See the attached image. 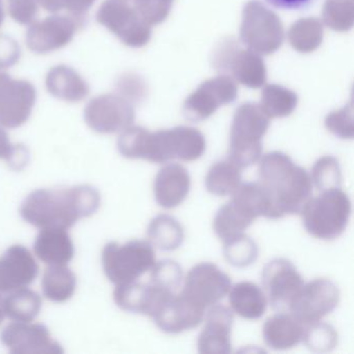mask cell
Instances as JSON below:
<instances>
[{
	"label": "cell",
	"instance_id": "1",
	"mask_svg": "<svg viewBox=\"0 0 354 354\" xmlns=\"http://www.w3.org/2000/svg\"><path fill=\"white\" fill-rule=\"evenodd\" d=\"M259 179L270 198V219L299 214L312 196L313 183L306 169L295 165L285 153H268L261 157Z\"/></svg>",
	"mask_w": 354,
	"mask_h": 354
},
{
	"label": "cell",
	"instance_id": "2",
	"mask_svg": "<svg viewBox=\"0 0 354 354\" xmlns=\"http://www.w3.org/2000/svg\"><path fill=\"white\" fill-rule=\"evenodd\" d=\"M86 190L88 188L84 187L69 192H36L28 198L22 213L30 223L39 227L64 229L98 208L99 196L76 204V201L80 200Z\"/></svg>",
	"mask_w": 354,
	"mask_h": 354
},
{
	"label": "cell",
	"instance_id": "3",
	"mask_svg": "<svg viewBox=\"0 0 354 354\" xmlns=\"http://www.w3.org/2000/svg\"><path fill=\"white\" fill-rule=\"evenodd\" d=\"M306 232L317 239L331 241L345 232L351 215L349 196L341 188L310 198L299 212Z\"/></svg>",
	"mask_w": 354,
	"mask_h": 354
},
{
	"label": "cell",
	"instance_id": "4",
	"mask_svg": "<svg viewBox=\"0 0 354 354\" xmlns=\"http://www.w3.org/2000/svg\"><path fill=\"white\" fill-rule=\"evenodd\" d=\"M270 119L260 105L245 103L236 111L230 132L227 160L243 169L252 167L262 156V138L266 134Z\"/></svg>",
	"mask_w": 354,
	"mask_h": 354
},
{
	"label": "cell",
	"instance_id": "5",
	"mask_svg": "<svg viewBox=\"0 0 354 354\" xmlns=\"http://www.w3.org/2000/svg\"><path fill=\"white\" fill-rule=\"evenodd\" d=\"M240 38L250 50L270 55L283 44L285 30L277 15L258 0H250L242 13Z\"/></svg>",
	"mask_w": 354,
	"mask_h": 354
},
{
	"label": "cell",
	"instance_id": "6",
	"mask_svg": "<svg viewBox=\"0 0 354 354\" xmlns=\"http://www.w3.org/2000/svg\"><path fill=\"white\" fill-rule=\"evenodd\" d=\"M107 277L117 285L131 283L151 270L156 263L155 250L149 241L133 240L124 245L111 243L103 252Z\"/></svg>",
	"mask_w": 354,
	"mask_h": 354
},
{
	"label": "cell",
	"instance_id": "7",
	"mask_svg": "<svg viewBox=\"0 0 354 354\" xmlns=\"http://www.w3.org/2000/svg\"><path fill=\"white\" fill-rule=\"evenodd\" d=\"M206 151V140L196 128L179 127L151 132L147 160L167 163L174 159L186 162L198 160Z\"/></svg>",
	"mask_w": 354,
	"mask_h": 354
},
{
	"label": "cell",
	"instance_id": "8",
	"mask_svg": "<svg viewBox=\"0 0 354 354\" xmlns=\"http://www.w3.org/2000/svg\"><path fill=\"white\" fill-rule=\"evenodd\" d=\"M97 21L115 34L124 44L140 48L151 39V26L125 0H105L99 8Z\"/></svg>",
	"mask_w": 354,
	"mask_h": 354
},
{
	"label": "cell",
	"instance_id": "9",
	"mask_svg": "<svg viewBox=\"0 0 354 354\" xmlns=\"http://www.w3.org/2000/svg\"><path fill=\"white\" fill-rule=\"evenodd\" d=\"M213 65L219 71L227 72L239 84L259 88L266 82V67L260 55L241 49L233 40L223 41L213 55Z\"/></svg>",
	"mask_w": 354,
	"mask_h": 354
},
{
	"label": "cell",
	"instance_id": "10",
	"mask_svg": "<svg viewBox=\"0 0 354 354\" xmlns=\"http://www.w3.org/2000/svg\"><path fill=\"white\" fill-rule=\"evenodd\" d=\"M339 302V290L330 279H316L302 286L290 304V314L306 325L330 314Z\"/></svg>",
	"mask_w": 354,
	"mask_h": 354
},
{
	"label": "cell",
	"instance_id": "11",
	"mask_svg": "<svg viewBox=\"0 0 354 354\" xmlns=\"http://www.w3.org/2000/svg\"><path fill=\"white\" fill-rule=\"evenodd\" d=\"M231 286L229 275L218 266L200 263L188 271L181 293L194 306L206 310L218 304L229 293Z\"/></svg>",
	"mask_w": 354,
	"mask_h": 354
},
{
	"label": "cell",
	"instance_id": "12",
	"mask_svg": "<svg viewBox=\"0 0 354 354\" xmlns=\"http://www.w3.org/2000/svg\"><path fill=\"white\" fill-rule=\"evenodd\" d=\"M238 88L229 75L217 76L203 82L183 105L186 119L202 122L210 118L217 109L230 104L237 98Z\"/></svg>",
	"mask_w": 354,
	"mask_h": 354
},
{
	"label": "cell",
	"instance_id": "13",
	"mask_svg": "<svg viewBox=\"0 0 354 354\" xmlns=\"http://www.w3.org/2000/svg\"><path fill=\"white\" fill-rule=\"evenodd\" d=\"M133 103L122 95L106 94L92 99L84 109V120L95 131L115 133L133 123Z\"/></svg>",
	"mask_w": 354,
	"mask_h": 354
},
{
	"label": "cell",
	"instance_id": "14",
	"mask_svg": "<svg viewBox=\"0 0 354 354\" xmlns=\"http://www.w3.org/2000/svg\"><path fill=\"white\" fill-rule=\"evenodd\" d=\"M262 285L273 310H289L290 304L304 285L296 267L287 259L270 261L262 271Z\"/></svg>",
	"mask_w": 354,
	"mask_h": 354
},
{
	"label": "cell",
	"instance_id": "15",
	"mask_svg": "<svg viewBox=\"0 0 354 354\" xmlns=\"http://www.w3.org/2000/svg\"><path fill=\"white\" fill-rule=\"evenodd\" d=\"M37 92L30 82L13 80L0 72V125L16 128L24 125L32 115Z\"/></svg>",
	"mask_w": 354,
	"mask_h": 354
},
{
	"label": "cell",
	"instance_id": "16",
	"mask_svg": "<svg viewBox=\"0 0 354 354\" xmlns=\"http://www.w3.org/2000/svg\"><path fill=\"white\" fill-rule=\"evenodd\" d=\"M80 26L71 16L55 15L32 22L26 32V45L37 55H46L67 46Z\"/></svg>",
	"mask_w": 354,
	"mask_h": 354
},
{
	"label": "cell",
	"instance_id": "17",
	"mask_svg": "<svg viewBox=\"0 0 354 354\" xmlns=\"http://www.w3.org/2000/svg\"><path fill=\"white\" fill-rule=\"evenodd\" d=\"M205 312L182 293H175L159 304L151 318L163 333L177 335L198 326L204 320Z\"/></svg>",
	"mask_w": 354,
	"mask_h": 354
},
{
	"label": "cell",
	"instance_id": "18",
	"mask_svg": "<svg viewBox=\"0 0 354 354\" xmlns=\"http://www.w3.org/2000/svg\"><path fill=\"white\" fill-rule=\"evenodd\" d=\"M204 328L198 339V350L202 354H227L232 351L231 333L234 314L221 304L209 308Z\"/></svg>",
	"mask_w": 354,
	"mask_h": 354
},
{
	"label": "cell",
	"instance_id": "19",
	"mask_svg": "<svg viewBox=\"0 0 354 354\" xmlns=\"http://www.w3.org/2000/svg\"><path fill=\"white\" fill-rule=\"evenodd\" d=\"M190 187L192 178L187 169L179 163H169L155 178V198L162 208L174 209L186 200Z\"/></svg>",
	"mask_w": 354,
	"mask_h": 354
},
{
	"label": "cell",
	"instance_id": "20",
	"mask_svg": "<svg viewBox=\"0 0 354 354\" xmlns=\"http://www.w3.org/2000/svg\"><path fill=\"white\" fill-rule=\"evenodd\" d=\"M173 292L157 287L153 283H131L118 285L115 299L118 306L128 312L152 316L157 306Z\"/></svg>",
	"mask_w": 354,
	"mask_h": 354
},
{
	"label": "cell",
	"instance_id": "21",
	"mask_svg": "<svg viewBox=\"0 0 354 354\" xmlns=\"http://www.w3.org/2000/svg\"><path fill=\"white\" fill-rule=\"evenodd\" d=\"M304 325L292 314L279 312L267 319L263 326V337L271 349L287 350L302 341Z\"/></svg>",
	"mask_w": 354,
	"mask_h": 354
},
{
	"label": "cell",
	"instance_id": "22",
	"mask_svg": "<svg viewBox=\"0 0 354 354\" xmlns=\"http://www.w3.org/2000/svg\"><path fill=\"white\" fill-rule=\"evenodd\" d=\"M37 266L28 250L14 248L0 261V290H9L28 285L36 277Z\"/></svg>",
	"mask_w": 354,
	"mask_h": 354
},
{
	"label": "cell",
	"instance_id": "23",
	"mask_svg": "<svg viewBox=\"0 0 354 354\" xmlns=\"http://www.w3.org/2000/svg\"><path fill=\"white\" fill-rule=\"evenodd\" d=\"M46 88L53 97L67 102H80L90 94L88 82L75 70L65 65L49 70Z\"/></svg>",
	"mask_w": 354,
	"mask_h": 354
},
{
	"label": "cell",
	"instance_id": "24",
	"mask_svg": "<svg viewBox=\"0 0 354 354\" xmlns=\"http://www.w3.org/2000/svg\"><path fill=\"white\" fill-rule=\"evenodd\" d=\"M227 294L231 310L241 318L257 320L266 312L268 304L266 294L252 281H240L231 286Z\"/></svg>",
	"mask_w": 354,
	"mask_h": 354
},
{
	"label": "cell",
	"instance_id": "25",
	"mask_svg": "<svg viewBox=\"0 0 354 354\" xmlns=\"http://www.w3.org/2000/svg\"><path fill=\"white\" fill-rule=\"evenodd\" d=\"M147 236L153 248L163 252H174L183 244L185 234L181 223L169 215L155 217L148 227Z\"/></svg>",
	"mask_w": 354,
	"mask_h": 354
},
{
	"label": "cell",
	"instance_id": "26",
	"mask_svg": "<svg viewBox=\"0 0 354 354\" xmlns=\"http://www.w3.org/2000/svg\"><path fill=\"white\" fill-rule=\"evenodd\" d=\"M254 221L252 216L231 200L217 211L213 221V229L217 237L223 242L243 234Z\"/></svg>",
	"mask_w": 354,
	"mask_h": 354
},
{
	"label": "cell",
	"instance_id": "27",
	"mask_svg": "<svg viewBox=\"0 0 354 354\" xmlns=\"http://www.w3.org/2000/svg\"><path fill=\"white\" fill-rule=\"evenodd\" d=\"M37 252L49 264H65L71 259L72 244L64 229L48 227L41 234L37 242Z\"/></svg>",
	"mask_w": 354,
	"mask_h": 354
},
{
	"label": "cell",
	"instance_id": "28",
	"mask_svg": "<svg viewBox=\"0 0 354 354\" xmlns=\"http://www.w3.org/2000/svg\"><path fill=\"white\" fill-rule=\"evenodd\" d=\"M241 171L230 160L218 161L207 173L205 185L213 196H232L241 184Z\"/></svg>",
	"mask_w": 354,
	"mask_h": 354
},
{
	"label": "cell",
	"instance_id": "29",
	"mask_svg": "<svg viewBox=\"0 0 354 354\" xmlns=\"http://www.w3.org/2000/svg\"><path fill=\"white\" fill-rule=\"evenodd\" d=\"M297 101V96L292 91L269 84L263 90L260 107L269 119L286 118L293 113Z\"/></svg>",
	"mask_w": 354,
	"mask_h": 354
},
{
	"label": "cell",
	"instance_id": "30",
	"mask_svg": "<svg viewBox=\"0 0 354 354\" xmlns=\"http://www.w3.org/2000/svg\"><path fill=\"white\" fill-rule=\"evenodd\" d=\"M288 39L291 46L298 53H312L322 43V24L316 18L298 20L290 28Z\"/></svg>",
	"mask_w": 354,
	"mask_h": 354
},
{
	"label": "cell",
	"instance_id": "31",
	"mask_svg": "<svg viewBox=\"0 0 354 354\" xmlns=\"http://www.w3.org/2000/svg\"><path fill=\"white\" fill-rule=\"evenodd\" d=\"M223 254L225 260L235 267H248L254 264L259 257L256 242L241 234L223 241Z\"/></svg>",
	"mask_w": 354,
	"mask_h": 354
},
{
	"label": "cell",
	"instance_id": "32",
	"mask_svg": "<svg viewBox=\"0 0 354 354\" xmlns=\"http://www.w3.org/2000/svg\"><path fill=\"white\" fill-rule=\"evenodd\" d=\"M310 177L313 185L319 192L341 188L342 171L339 161L329 155L321 157L315 162Z\"/></svg>",
	"mask_w": 354,
	"mask_h": 354
},
{
	"label": "cell",
	"instance_id": "33",
	"mask_svg": "<svg viewBox=\"0 0 354 354\" xmlns=\"http://www.w3.org/2000/svg\"><path fill=\"white\" fill-rule=\"evenodd\" d=\"M322 16L331 30L348 32L353 26V0H326Z\"/></svg>",
	"mask_w": 354,
	"mask_h": 354
},
{
	"label": "cell",
	"instance_id": "34",
	"mask_svg": "<svg viewBox=\"0 0 354 354\" xmlns=\"http://www.w3.org/2000/svg\"><path fill=\"white\" fill-rule=\"evenodd\" d=\"M151 132L138 126H130L120 136L118 147L120 152L131 159H147Z\"/></svg>",
	"mask_w": 354,
	"mask_h": 354
},
{
	"label": "cell",
	"instance_id": "35",
	"mask_svg": "<svg viewBox=\"0 0 354 354\" xmlns=\"http://www.w3.org/2000/svg\"><path fill=\"white\" fill-rule=\"evenodd\" d=\"M302 341L312 351H331L337 345V333L331 325L318 321L304 326Z\"/></svg>",
	"mask_w": 354,
	"mask_h": 354
},
{
	"label": "cell",
	"instance_id": "36",
	"mask_svg": "<svg viewBox=\"0 0 354 354\" xmlns=\"http://www.w3.org/2000/svg\"><path fill=\"white\" fill-rule=\"evenodd\" d=\"M183 281V271L176 261L163 260L155 263L151 269V283L177 293Z\"/></svg>",
	"mask_w": 354,
	"mask_h": 354
},
{
	"label": "cell",
	"instance_id": "37",
	"mask_svg": "<svg viewBox=\"0 0 354 354\" xmlns=\"http://www.w3.org/2000/svg\"><path fill=\"white\" fill-rule=\"evenodd\" d=\"M41 7L51 13L67 11L68 15L76 20L80 26L86 24L88 10L96 0H37Z\"/></svg>",
	"mask_w": 354,
	"mask_h": 354
},
{
	"label": "cell",
	"instance_id": "38",
	"mask_svg": "<svg viewBox=\"0 0 354 354\" xmlns=\"http://www.w3.org/2000/svg\"><path fill=\"white\" fill-rule=\"evenodd\" d=\"M39 304H40V300L36 294L24 291L14 294L6 301L3 306L9 316L11 315L14 318L28 320L36 316L39 310Z\"/></svg>",
	"mask_w": 354,
	"mask_h": 354
},
{
	"label": "cell",
	"instance_id": "39",
	"mask_svg": "<svg viewBox=\"0 0 354 354\" xmlns=\"http://www.w3.org/2000/svg\"><path fill=\"white\" fill-rule=\"evenodd\" d=\"M138 15L151 26L162 24L171 13L175 0H132Z\"/></svg>",
	"mask_w": 354,
	"mask_h": 354
},
{
	"label": "cell",
	"instance_id": "40",
	"mask_svg": "<svg viewBox=\"0 0 354 354\" xmlns=\"http://www.w3.org/2000/svg\"><path fill=\"white\" fill-rule=\"evenodd\" d=\"M53 270L57 281H55V277L48 270L46 277H45V291H46L48 297L53 298V299H67L73 291V277L69 271L61 268V267L53 268Z\"/></svg>",
	"mask_w": 354,
	"mask_h": 354
},
{
	"label": "cell",
	"instance_id": "41",
	"mask_svg": "<svg viewBox=\"0 0 354 354\" xmlns=\"http://www.w3.org/2000/svg\"><path fill=\"white\" fill-rule=\"evenodd\" d=\"M327 130L344 140H352L354 136L353 107L350 102L347 106L331 113L325 119Z\"/></svg>",
	"mask_w": 354,
	"mask_h": 354
},
{
	"label": "cell",
	"instance_id": "42",
	"mask_svg": "<svg viewBox=\"0 0 354 354\" xmlns=\"http://www.w3.org/2000/svg\"><path fill=\"white\" fill-rule=\"evenodd\" d=\"M9 14L14 21L28 26L32 24L38 15L37 0H9Z\"/></svg>",
	"mask_w": 354,
	"mask_h": 354
},
{
	"label": "cell",
	"instance_id": "43",
	"mask_svg": "<svg viewBox=\"0 0 354 354\" xmlns=\"http://www.w3.org/2000/svg\"><path fill=\"white\" fill-rule=\"evenodd\" d=\"M120 95L125 97L131 103L142 100L146 95V84L142 78L136 75L123 76L118 82Z\"/></svg>",
	"mask_w": 354,
	"mask_h": 354
},
{
	"label": "cell",
	"instance_id": "44",
	"mask_svg": "<svg viewBox=\"0 0 354 354\" xmlns=\"http://www.w3.org/2000/svg\"><path fill=\"white\" fill-rule=\"evenodd\" d=\"M19 45L11 37L0 35V69L15 65L20 59Z\"/></svg>",
	"mask_w": 354,
	"mask_h": 354
},
{
	"label": "cell",
	"instance_id": "45",
	"mask_svg": "<svg viewBox=\"0 0 354 354\" xmlns=\"http://www.w3.org/2000/svg\"><path fill=\"white\" fill-rule=\"evenodd\" d=\"M267 1L279 9L299 10L310 6L313 0H267Z\"/></svg>",
	"mask_w": 354,
	"mask_h": 354
},
{
	"label": "cell",
	"instance_id": "46",
	"mask_svg": "<svg viewBox=\"0 0 354 354\" xmlns=\"http://www.w3.org/2000/svg\"><path fill=\"white\" fill-rule=\"evenodd\" d=\"M11 152V145L9 142L7 133L3 131V128H0V156Z\"/></svg>",
	"mask_w": 354,
	"mask_h": 354
},
{
	"label": "cell",
	"instance_id": "47",
	"mask_svg": "<svg viewBox=\"0 0 354 354\" xmlns=\"http://www.w3.org/2000/svg\"><path fill=\"white\" fill-rule=\"evenodd\" d=\"M3 20H5V12L3 9V0H0V26L3 24Z\"/></svg>",
	"mask_w": 354,
	"mask_h": 354
},
{
	"label": "cell",
	"instance_id": "48",
	"mask_svg": "<svg viewBox=\"0 0 354 354\" xmlns=\"http://www.w3.org/2000/svg\"><path fill=\"white\" fill-rule=\"evenodd\" d=\"M3 319V304H1V301H0V320Z\"/></svg>",
	"mask_w": 354,
	"mask_h": 354
},
{
	"label": "cell",
	"instance_id": "49",
	"mask_svg": "<svg viewBox=\"0 0 354 354\" xmlns=\"http://www.w3.org/2000/svg\"><path fill=\"white\" fill-rule=\"evenodd\" d=\"M125 1H130V0H125Z\"/></svg>",
	"mask_w": 354,
	"mask_h": 354
}]
</instances>
